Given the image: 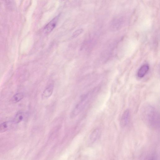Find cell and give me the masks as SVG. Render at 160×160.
<instances>
[{
    "instance_id": "obj_1",
    "label": "cell",
    "mask_w": 160,
    "mask_h": 160,
    "mask_svg": "<svg viewBox=\"0 0 160 160\" xmlns=\"http://www.w3.org/2000/svg\"><path fill=\"white\" fill-rule=\"evenodd\" d=\"M141 113L142 120L150 127L154 129L159 127V114L153 106L149 104L144 105L141 108Z\"/></svg>"
},
{
    "instance_id": "obj_11",
    "label": "cell",
    "mask_w": 160,
    "mask_h": 160,
    "mask_svg": "<svg viewBox=\"0 0 160 160\" xmlns=\"http://www.w3.org/2000/svg\"><path fill=\"white\" fill-rule=\"evenodd\" d=\"M83 31L82 29H80L74 32L72 34V37L76 38L80 35Z\"/></svg>"
},
{
    "instance_id": "obj_12",
    "label": "cell",
    "mask_w": 160,
    "mask_h": 160,
    "mask_svg": "<svg viewBox=\"0 0 160 160\" xmlns=\"http://www.w3.org/2000/svg\"><path fill=\"white\" fill-rule=\"evenodd\" d=\"M149 160H158L157 158L155 157H152Z\"/></svg>"
},
{
    "instance_id": "obj_8",
    "label": "cell",
    "mask_w": 160,
    "mask_h": 160,
    "mask_svg": "<svg viewBox=\"0 0 160 160\" xmlns=\"http://www.w3.org/2000/svg\"><path fill=\"white\" fill-rule=\"evenodd\" d=\"M100 131L98 129H96L94 130L91 133L90 140L92 141H94L97 139L100 136Z\"/></svg>"
},
{
    "instance_id": "obj_10",
    "label": "cell",
    "mask_w": 160,
    "mask_h": 160,
    "mask_svg": "<svg viewBox=\"0 0 160 160\" xmlns=\"http://www.w3.org/2000/svg\"><path fill=\"white\" fill-rule=\"evenodd\" d=\"M23 118V114L21 112H18L15 116L13 122L17 123L21 121Z\"/></svg>"
},
{
    "instance_id": "obj_2",
    "label": "cell",
    "mask_w": 160,
    "mask_h": 160,
    "mask_svg": "<svg viewBox=\"0 0 160 160\" xmlns=\"http://www.w3.org/2000/svg\"><path fill=\"white\" fill-rule=\"evenodd\" d=\"M87 96H86L84 97L76 106L72 113L71 115L72 116L75 117L76 115L77 116L83 109L87 101Z\"/></svg>"
},
{
    "instance_id": "obj_3",
    "label": "cell",
    "mask_w": 160,
    "mask_h": 160,
    "mask_svg": "<svg viewBox=\"0 0 160 160\" xmlns=\"http://www.w3.org/2000/svg\"><path fill=\"white\" fill-rule=\"evenodd\" d=\"M59 18L58 15L52 19L45 27L44 30L46 33L51 32L55 27Z\"/></svg>"
},
{
    "instance_id": "obj_9",
    "label": "cell",
    "mask_w": 160,
    "mask_h": 160,
    "mask_svg": "<svg viewBox=\"0 0 160 160\" xmlns=\"http://www.w3.org/2000/svg\"><path fill=\"white\" fill-rule=\"evenodd\" d=\"M24 96L22 93H18L15 94L12 97L11 101L13 103H16L22 99Z\"/></svg>"
},
{
    "instance_id": "obj_6",
    "label": "cell",
    "mask_w": 160,
    "mask_h": 160,
    "mask_svg": "<svg viewBox=\"0 0 160 160\" xmlns=\"http://www.w3.org/2000/svg\"><path fill=\"white\" fill-rule=\"evenodd\" d=\"M53 88V85L51 84L43 91L42 94V98L43 99H47L52 95Z\"/></svg>"
},
{
    "instance_id": "obj_5",
    "label": "cell",
    "mask_w": 160,
    "mask_h": 160,
    "mask_svg": "<svg viewBox=\"0 0 160 160\" xmlns=\"http://www.w3.org/2000/svg\"><path fill=\"white\" fill-rule=\"evenodd\" d=\"M149 69V66L147 64H144L139 69L137 73L138 77L142 78L147 73Z\"/></svg>"
},
{
    "instance_id": "obj_4",
    "label": "cell",
    "mask_w": 160,
    "mask_h": 160,
    "mask_svg": "<svg viewBox=\"0 0 160 160\" xmlns=\"http://www.w3.org/2000/svg\"><path fill=\"white\" fill-rule=\"evenodd\" d=\"M130 118V112L129 109H127L123 112L121 117L120 123L123 127L126 126L129 123Z\"/></svg>"
},
{
    "instance_id": "obj_7",
    "label": "cell",
    "mask_w": 160,
    "mask_h": 160,
    "mask_svg": "<svg viewBox=\"0 0 160 160\" xmlns=\"http://www.w3.org/2000/svg\"><path fill=\"white\" fill-rule=\"evenodd\" d=\"M12 122H4L0 124V132L6 131L10 128Z\"/></svg>"
}]
</instances>
